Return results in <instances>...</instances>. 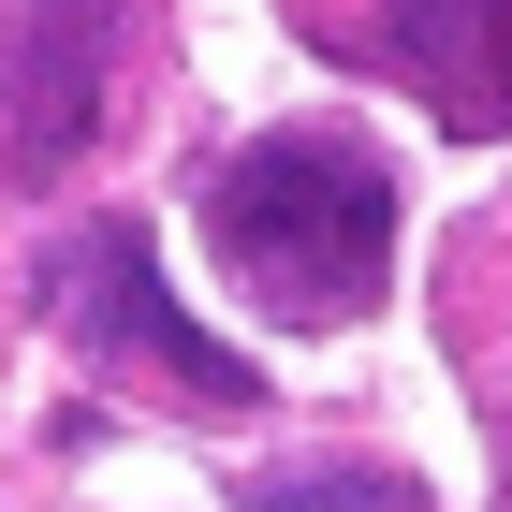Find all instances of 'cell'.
Instances as JSON below:
<instances>
[{
	"label": "cell",
	"instance_id": "obj_3",
	"mask_svg": "<svg viewBox=\"0 0 512 512\" xmlns=\"http://www.w3.org/2000/svg\"><path fill=\"white\" fill-rule=\"evenodd\" d=\"M103 88H118V0H15V44H0V205L59 191L88 161Z\"/></svg>",
	"mask_w": 512,
	"mask_h": 512
},
{
	"label": "cell",
	"instance_id": "obj_2",
	"mask_svg": "<svg viewBox=\"0 0 512 512\" xmlns=\"http://www.w3.org/2000/svg\"><path fill=\"white\" fill-rule=\"evenodd\" d=\"M44 322H59L88 366H147V381L205 395V410H264L249 352H220V337L161 293V235L147 220H74V235L44 249Z\"/></svg>",
	"mask_w": 512,
	"mask_h": 512
},
{
	"label": "cell",
	"instance_id": "obj_1",
	"mask_svg": "<svg viewBox=\"0 0 512 512\" xmlns=\"http://www.w3.org/2000/svg\"><path fill=\"white\" fill-rule=\"evenodd\" d=\"M205 249L235 264V293L264 322H366L395 278V161L337 118H293L220 161Z\"/></svg>",
	"mask_w": 512,
	"mask_h": 512
},
{
	"label": "cell",
	"instance_id": "obj_5",
	"mask_svg": "<svg viewBox=\"0 0 512 512\" xmlns=\"http://www.w3.org/2000/svg\"><path fill=\"white\" fill-rule=\"evenodd\" d=\"M249 512H425V483H410V469H381V454H322V469L249 483Z\"/></svg>",
	"mask_w": 512,
	"mask_h": 512
},
{
	"label": "cell",
	"instance_id": "obj_4",
	"mask_svg": "<svg viewBox=\"0 0 512 512\" xmlns=\"http://www.w3.org/2000/svg\"><path fill=\"white\" fill-rule=\"evenodd\" d=\"M381 59L425 88L454 132H512V0H395Z\"/></svg>",
	"mask_w": 512,
	"mask_h": 512
}]
</instances>
